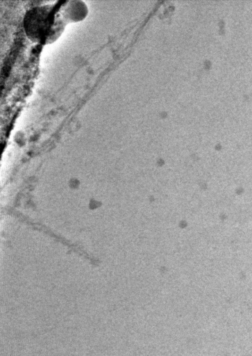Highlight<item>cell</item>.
Returning <instances> with one entry per match:
<instances>
[{"instance_id":"obj_1","label":"cell","mask_w":252,"mask_h":356,"mask_svg":"<svg viewBox=\"0 0 252 356\" xmlns=\"http://www.w3.org/2000/svg\"><path fill=\"white\" fill-rule=\"evenodd\" d=\"M87 13L86 3L79 0H60L33 6L24 15V29L33 42L50 44L60 36L67 24L83 20Z\"/></svg>"}]
</instances>
